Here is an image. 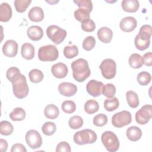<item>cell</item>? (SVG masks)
I'll return each instance as SVG.
<instances>
[{"label":"cell","instance_id":"41","mask_svg":"<svg viewBox=\"0 0 152 152\" xmlns=\"http://www.w3.org/2000/svg\"><path fill=\"white\" fill-rule=\"evenodd\" d=\"M62 110L66 113H72L76 109V104L72 100H65L61 105Z\"/></svg>","mask_w":152,"mask_h":152},{"label":"cell","instance_id":"46","mask_svg":"<svg viewBox=\"0 0 152 152\" xmlns=\"http://www.w3.org/2000/svg\"><path fill=\"white\" fill-rule=\"evenodd\" d=\"M56 151L61 152V151H65V152H70L71 151V147L69 144L65 141L60 142L56 146Z\"/></svg>","mask_w":152,"mask_h":152},{"label":"cell","instance_id":"16","mask_svg":"<svg viewBox=\"0 0 152 152\" xmlns=\"http://www.w3.org/2000/svg\"><path fill=\"white\" fill-rule=\"evenodd\" d=\"M27 36L30 39L33 41L40 40L43 36V29L38 26H32L27 28Z\"/></svg>","mask_w":152,"mask_h":152},{"label":"cell","instance_id":"10","mask_svg":"<svg viewBox=\"0 0 152 152\" xmlns=\"http://www.w3.org/2000/svg\"><path fill=\"white\" fill-rule=\"evenodd\" d=\"M26 141L27 145L32 149H36L41 147L42 138L38 131L34 129L29 130L26 134Z\"/></svg>","mask_w":152,"mask_h":152},{"label":"cell","instance_id":"23","mask_svg":"<svg viewBox=\"0 0 152 152\" xmlns=\"http://www.w3.org/2000/svg\"><path fill=\"white\" fill-rule=\"evenodd\" d=\"M44 114L47 118L50 119H55L58 116L59 110L58 107L55 104H49L45 107Z\"/></svg>","mask_w":152,"mask_h":152},{"label":"cell","instance_id":"36","mask_svg":"<svg viewBox=\"0 0 152 152\" xmlns=\"http://www.w3.org/2000/svg\"><path fill=\"white\" fill-rule=\"evenodd\" d=\"M56 130V125L52 122H46L42 126V131L43 133L48 136L53 135Z\"/></svg>","mask_w":152,"mask_h":152},{"label":"cell","instance_id":"14","mask_svg":"<svg viewBox=\"0 0 152 152\" xmlns=\"http://www.w3.org/2000/svg\"><path fill=\"white\" fill-rule=\"evenodd\" d=\"M137 26V21L133 17H126L121 20L119 23L120 28L125 32L133 31Z\"/></svg>","mask_w":152,"mask_h":152},{"label":"cell","instance_id":"8","mask_svg":"<svg viewBox=\"0 0 152 152\" xmlns=\"http://www.w3.org/2000/svg\"><path fill=\"white\" fill-rule=\"evenodd\" d=\"M132 121L131 113L127 110H122L112 116V124L116 128H122L129 125Z\"/></svg>","mask_w":152,"mask_h":152},{"label":"cell","instance_id":"49","mask_svg":"<svg viewBox=\"0 0 152 152\" xmlns=\"http://www.w3.org/2000/svg\"><path fill=\"white\" fill-rule=\"evenodd\" d=\"M8 148V143L7 141L4 139L0 140V150L2 152L6 151Z\"/></svg>","mask_w":152,"mask_h":152},{"label":"cell","instance_id":"43","mask_svg":"<svg viewBox=\"0 0 152 152\" xmlns=\"http://www.w3.org/2000/svg\"><path fill=\"white\" fill-rule=\"evenodd\" d=\"M93 124L97 126H103L107 122V117L106 115L100 113L93 118Z\"/></svg>","mask_w":152,"mask_h":152},{"label":"cell","instance_id":"19","mask_svg":"<svg viewBox=\"0 0 152 152\" xmlns=\"http://www.w3.org/2000/svg\"><path fill=\"white\" fill-rule=\"evenodd\" d=\"M12 8L6 2H3L0 5V21L2 22L8 21L12 17Z\"/></svg>","mask_w":152,"mask_h":152},{"label":"cell","instance_id":"15","mask_svg":"<svg viewBox=\"0 0 152 152\" xmlns=\"http://www.w3.org/2000/svg\"><path fill=\"white\" fill-rule=\"evenodd\" d=\"M51 72L55 77L57 78H63L67 75L68 69L65 64L59 62L52 65Z\"/></svg>","mask_w":152,"mask_h":152},{"label":"cell","instance_id":"9","mask_svg":"<svg viewBox=\"0 0 152 152\" xmlns=\"http://www.w3.org/2000/svg\"><path fill=\"white\" fill-rule=\"evenodd\" d=\"M152 116V106L145 104L142 106L135 113V121L140 125L147 124Z\"/></svg>","mask_w":152,"mask_h":152},{"label":"cell","instance_id":"1","mask_svg":"<svg viewBox=\"0 0 152 152\" xmlns=\"http://www.w3.org/2000/svg\"><path fill=\"white\" fill-rule=\"evenodd\" d=\"M72 76L78 82H83L89 77L91 74L87 61L83 58L78 59L71 63Z\"/></svg>","mask_w":152,"mask_h":152},{"label":"cell","instance_id":"29","mask_svg":"<svg viewBox=\"0 0 152 152\" xmlns=\"http://www.w3.org/2000/svg\"><path fill=\"white\" fill-rule=\"evenodd\" d=\"M151 34H152L151 26L149 24H145L141 27L138 35L141 39L144 40H150Z\"/></svg>","mask_w":152,"mask_h":152},{"label":"cell","instance_id":"27","mask_svg":"<svg viewBox=\"0 0 152 152\" xmlns=\"http://www.w3.org/2000/svg\"><path fill=\"white\" fill-rule=\"evenodd\" d=\"M119 105V100L116 97L108 98L104 102V109L109 112H112L116 110Z\"/></svg>","mask_w":152,"mask_h":152},{"label":"cell","instance_id":"33","mask_svg":"<svg viewBox=\"0 0 152 152\" xmlns=\"http://www.w3.org/2000/svg\"><path fill=\"white\" fill-rule=\"evenodd\" d=\"M31 2L30 0H15L14 4L16 11L19 13H22L26 11Z\"/></svg>","mask_w":152,"mask_h":152},{"label":"cell","instance_id":"39","mask_svg":"<svg viewBox=\"0 0 152 152\" xmlns=\"http://www.w3.org/2000/svg\"><path fill=\"white\" fill-rule=\"evenodd\" d=\"M116 93V87L111 83L104 85L102 88V94L107 98L113 97Z\"/></svg>","mask_w":152,"mask_h":152},{"label":"cell","instance_id":"6","mask_svg":"<svg viewBox=\"0 0 152 152\" xmlns=\"http://www.w3.org/2000/svg\"><path fill=\"white\" fill-rule=\"evenodd\" d=\"M46 34L55 44L59 45L64 40L67 33L65 30L56 25H51L46 28Z\"/></svg>","mask_w":152,"mask_h":152},{"label":"cell","instance_id":"47","mask_svg":"<svg viewBox=\"0 0 152 152\" xmlns=\"http://www.w3.org/2000/svg\"><path fill=\"white\" fill-rule=\"evenodd\" d=\"M143 62L145 65L151 66L152 65V53L151 52L145 53L143 55Z\"/></svg>","mask_w":152,"mask_h":152},{"label":"cell","instance_id":"50","mask_svg":"<svg viewBox=\"0 0 152 152\" xmlns=\"http://www.w3.org/2000/svg\"><path fill=\"white\" fill-rule=\"evenodd\" d=\"M46 2H48V3H49V4H51V5H53V4H55V3H57V2H58V1H46Z\"/></svg>","mask_w":152,"mask_h":152},{"label":"cell","instance_id":"35","mask_svg":"<svg viewBox=\"0 0 152 152\" xmlns=\"http://www.w3.org/2000/svg\"><path fill=\"white\" fill-rule=\"evenodd\" d=\"M137 79L138 83L140 85L147 86L150 83L151 80V77L149 72L146 71H142L138 74Z\"/></svg>","mask_w":152,"mask_h":152},{"label":"cell","instance_id":"34","mask_svg":"<svg viewBox=\"0 0 152 152\" xmlns=\"http://www.w3.org/2000/svg\"><path fill=\"white\" fill-rule=\"evenodd\" d=\"M78 54V49L76 45L66 46L64 49V55L68 59L77 56Z\"/></svg>","mask_w":152,"mask_h":152},{"label":"cell","instance_id":"17","mask_svg":"<svg viewBox=\"0 0 152 152\" xmlns=\"http://www.w3.org/2000/svg\"><path fill=\"white\" fill-rule=\"evenodd\" d=\"M97 37L102 42L109 43L112 39V30L107 27H102L97 31Z\"/></svg>","mask_w":152,"mask_h":152},{"label":"cell","instance_id":"25","mask_svg":"<svg viewBox=\"0 0 152 152\" xmlns=\"http://www.w3.org/2000/svg\"><path fill=\"white\" fill-rule=\"evenodd\" d=\"M26 116L25 110L21 107H16L10 113L9 116L13 121H21L25 119Z\"/></svg>","mask_w":152,"mask_h":152},{"label":"cell","instance_id":"20","mask_svg":"<svg viewBox=\"0 0 152 152\" xmlns=\"http://www.w3.org/2000/svg\"><path fill=\"white\" fill-rule=\"evenodd\" d=\"M122 9L127 12H135L140 7L137 0H123L121 3Z\"/></svg>","mask_w":152,"mask_h":152},{"label":"cell","instance_id":"3","mask_svg":"<svg viewBox=\"0 0 152 152\" xmlns=\"http://www.w3.org/2000/svg\"><path fill=\"white\" fill-rule=\"evenodd\" d=\"M96 133L89 129H85L79 131L74 135V141L78 145H84L93 144L97 140Z\"/></svg>","mask_w":152,"mask_h":152},{"label":"cell","instance_id":"26","mask_svg":"<svg viewBox=\"0 0 152 152\" xmlns=\"http://www.w3.org/2000/svg\"><path fill=\"white\" fill-rule=\"evenodd\" d=\"M126 98L128 105L132 108H136L139 105V99L137 94L133 91H128L126 93Z\"/></svg>","mask_w":152,"mask_h":152},{"label":"cell","instance_id":"45","mask_svg":"<svg viewBox=\"0 0 152 152\" xmlns=\"http://www.w3.org/2000/svg\"><path fill=\"white\" fill-rule=\"evenodd\" d=\"M74 2L79 8H85L90 12L93 10V4L90 0H74Z\"/></svg>","mask_w":152,"mask_h":152},{"label":"cell","instance_id":"44","mask_svg":"<svg viewBox=\"0 0 152 152\" xmlns=\"http://www.w3.org/2000/svg\"><path fill=\"white\" fill-rule=\"evenodd\" d=\"M81 28L86 32H92L96 28L95 23L90 18L87 19L81 23Z\"/></svg>","mask_w":152,"mask_h":152},{"label":"cell","instance_id":"5","mask_svg":"<svg viewBox=\"0 0 152 152\" xmlns=\"http://www.w3.org/2000/svg\"><path fill=\"white\" fill-rule=\"evenodd\" d=\"M59 56L57 48L52 45L41 46L38 50V58L42 61H54Z\"/></svg>","mask_w":152,"mask_h":152},{"label":"cell","instance_id":"11","mask_svg":"<svg viewBox=\"0 0 152 152\" xmlns=\"http://www.w3.org/2000/svg\"><path fill=\"white\" fill-rule=\"evenodd\" d=\"M104 84L102 82L91 80L88 82L86 86L87 93L94 97H98L102 93V88Z\"/></svg>","mask_w":152,"mask_h":152},{"label":"cell","instance_id":"22","mask_svg":"<svg viewBox=\"0 0 152 152\" xmlns=\"http://www.w3.org/2000/svg\"><path fill=\"white\" fill-rule=\"evenodd\" d=\"M21 53L24 59H32L34 56V47L30 43H25L21 46Z\"/></svg>","mask_w":152,"mask_h":152},{"label":"cell","instance_id":"30","mask_svg":"<svg viewBox=\"0 0 152 152\" xmlns=\"http://www.w3.org/2000/svg\"><path fill=\"white\" fill-rule=\"evenodd\" d=\"M74 15L75 19L81 23L90 18V12L85 8H79L74 11Z\"/></svg>","mask_w":152,"mask_h":152},{"label":"cell","instance_id":"38","mask_svg":"<svg viewBox=\"0 0 152 152\" xmlns=\"http://www.w3.org/2000/svg\"><path fill=\"white\" fill-rule=\"evenodd\" d=\"M134 44L137 49L140 50H144L149 47L150 44V40H144L141 39L137 34L135 37Z\"/></svg>","mask_w":152,"mask_h":152},{"label":"cell","instance_id":"42","mask_svg":"<svg viewBox=\"0 0 152 152\" xmlns=\"http://www.w3.org/2000/svg\"><path fill=\"white\" fill-rule=\"evenodd\" d=\"M96 45V40L93 36H89L85 38L83 42V48L87 51L93 49Z\"/></svg>","mask_w":152,"mask_h":152},{"label":"cell","instance_id":"40","mask_svg":"<svg viewBox=\"0 0 152 152\" xmlns=\"http://www.w3.org/2000/svg\"><path fill=\"white\" fill-rule=\"evenodd\" d=\"M21 75V74L20 69L14 66L8 69L6 72V77L7 79L11 83Z\"/></svg>","mask_w":152,"mask_h":152},{"label":"cell","instance_id":"7","mask_svg":"<svg viewBox=\"0 0 152 152\" xmlns=\"http://www.w3.org/2000/svg\"><path fill=\"white\" fill-rule=\"evenodd\" d=\"M102 74L106 79H112L116 74V64L112 59H104L99 66Z\"/></svg>","mask_w":152,"mask_h":152},{"label":"cell","instance_id":"4","mask_svg":"<svg viewBox=\"0 0 152 152\" xmlns=\"http://www.w3.org/2000/svg\"><path fill=\"white\" fill-rule=\"evenodd\" d=\"M101 140L106 149L109 152H115L119 149V141L112 131L104 132L101 136Z\"/></svg>","mask_w":152,"mask_h":152},{"label":"cell","instance_id":"37","mask_svg":"<svg viewBox=\"0 0 152 152\" xmlns=\"http://www.w3.org/2000/svg\"><path fill=\"white\" fill-rule=\"evenodd\" d=\"M69 126L73 129H77L80 128L83 125V119L80 116H74L69 119Z\"/></svg>","mask_w":152,"mask_h":152},{"label":"cell","instance_id":"12","mask_svg":"<svg viewBox=\"0 0 152 152\" xmlns=\"http://www.w3.org/2000/svg\"><path fill=\"white\" fill-rule=\"evenodd\" d=\"M18 52V44L14 40H7L2 46V52L7 57L12 58L17 55Z\"/></svg>","mask_w":152,"mask_h":152},{"label":"cell","instance_id":"24","mask_svg":"<svg viewBox=\"0 0 152 152\" xmlns=\"http://www.w3.org/2000/svg\"><path fill=\"white\" fill-rule=\"evenodd\" d=\"M129 64L131 68L137 69L141 68L144 64L143 58L138 53H132L129 58Z\"/></svg>","mask_w":152,"mask_h":152},{"label":"cell","instance_id":"32","mask_svg":"<svg viewBox=\"0 0 152 152\" xmlns=\"http://www.w3.org/2000/svg\"><path fill=\"white\" fill-rule=\"evenodd\" d=\"M14 130L12 125L7 121H2L0 122V133L2 135H10Z\"/></svg>","mask_w":152,"mask_h":152},{"label":"cell","instance_id":"48","mask_svg":"<svg viewBox=\"0 0 152 152\" xmlns=\"http://www.w3.org/2000/svg\"><path fill=\"white\" fill-rule=\"evenodd\" d=\"M15 151H21V152H26L27 150L24 145L22 144L17 143L15 144L12 146L11 152H15Z\"/></svg>","mask_w":152,"mask_h":152},{"label":"cell","instance_id":"21","mask_svg":"<svg viewBox=\"0 0 152 152\" xmlns=\"http://www.w3.org/2000/svg\"><path fill=\"white\" fill-rule=\"evenodd\" d=\"M126 135L130 141H137L141 138L142 136V131L139 127L132 126L126 129Z\"/></svg>","mask_w":152,"mask_h":152},{"label":"cell","instance_id":"13","mask_svg":"<svg viewBox=\"0 0 152 152\" xmlns=\"http://www.w3.org/2000/svg\"><path fill=\"white\" fill-rule=\"evenodd\" d=\"M58 90L62 96L71 97L77 93V87L73 83L64 82L58 86Z\"/></svg>","mask_w":152,"mask_h":152},{"label":"cell","instance_id":"2","mask_svg":"<svg viewBox=\"0 0 152 152\" xmlns=\"http://www.w3.org/2000/svg\"><path fill=\"white\" fill-rule=\"evenodd\" d=\"M13 93L18 99H23L27 96L29 91L26 77L21 74L12 82Z\"/></svg>","mask_w":152,"mask_h":152},{"label":"cell","instance_id":"31","mask_svg":"<svg viewBox=\"0 0 152 152\" xmlns=\"http://www.w3.org/2000/svg\"><path fill=\"white\" fill-rule=\"evenodd\" d=\"M28 77L31 82L33 83H38L43 80L44 75L40 70L38 69H33L29 72Z\"/></svg>","mask_w":152,"mask_h":152},{"label":"cell","instance_id":"18","mask_svg":"<svg viewBox=\"0 0 152 152\" xmlns=\"http://www.w3.org/2000/svg\"><path fill=\"white\" fill-rule=\"evenodd\" d=\"M28 17L31 21L40 22L44 18V12L42 8L39 7H34L29 11Z\"/></svg>","mask_w":152,"mask_h":152},{"label":"cell","instance_id":"28","mask_svg":"<svg viewBox=\"0 0 152 152\" xmlns=\"http://www.w3.org/2000/svg\"><path fill=\"white\" fill-rule=\"evenodd\" d=\"M99 109V105L98 102L94 100L90 99L87 101L84 104V110L88 114H93L98 111Z\"/></svg>","mask_w":152,"mask_h":152}]
</instances>
